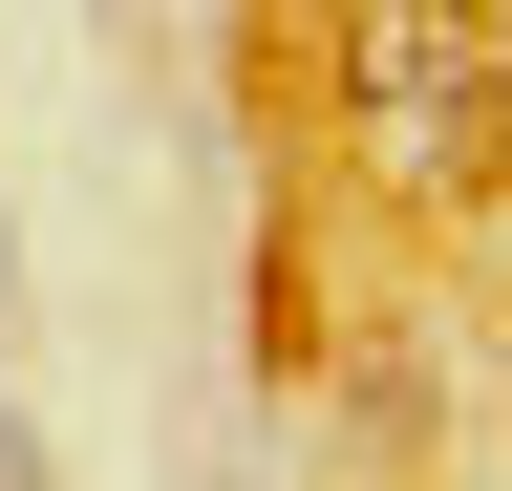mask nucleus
Wrapping results in <instances>:
<instances>
[{
	"label": "nucleus",
	"instance_id": "1",
	"mask_svg": "<svg viewBox=\"0 0 512 491\" xmlns=\"http://www.w3.org/2000/svg\"><path fill=\"white\" fill-rule=\"evenodd\" d=\"M342 129H363V171L406 214L491 193L512 171V43H491V0H363L342 22Z\"/></svg>",
	"mask_w": 512,
	"mask_h": 491
},
{
	"label": "nucleus",
	"instance_id": "2",
	"mask_svg": "<svg viewBox=\"0 0 512 491\" xmlns=\"http://www.w3.org/2000/svg\"><path fill=\"white\" fill-rule=\"evenodd\" d=\"M0 321H22V257H0Z\"/></svg>",
	"mask_w": 512,
	"mask_h": 491
}]
</instances>
